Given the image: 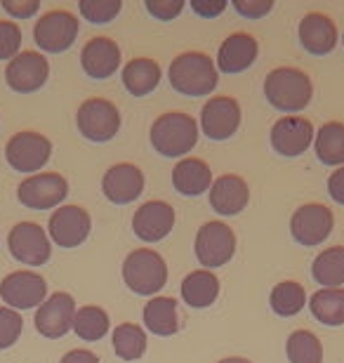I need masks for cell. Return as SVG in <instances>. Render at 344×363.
Returning a JSON list of instances; mask_svg holds the SVG:
<instances>
[{
    "mask_svg": "<svg viewBox=\"0 0 344 363\" xmlns=\"http://www.w3.org/2000/svg\"><path fill=\"white\" fill-rule=\"evenodd\" d=\"M151 147L165 158H187L199 144V123L182 111L160 113L151 125Z\"/></svg>",
    "mask_w": 344,
    "mask_h": 363,
    "instance_id": "obj_1",
    "label": "cell"
},
{
    "mask_svg": "<svg viewBox=\"0 0 344 363\" xmlns=\"http://www.w3.org/2000/svg\"><path fill=\"white\" fill-rule=\"evenodd\" d=\"M167 81L172 90L184 97H208L219 83V71L215 62L203 52H182L174 57L167 69Z\"/></svg>",
    "mask_w": 344,
    "mask_h": 363,
    "instance_id": "obj_2",
    "label": "cell"
},
{
    "mask_svg": "<svg viewBox=\"0 0 344 363\" xmlns=\"http://www.w3.org/2000/svg\"><path fill=\"white\" fill-rule=\"evenodd\" d=\"M265 97L276 111L297 113L309 106L314 97V83L302 69L278 67L265 78Z\"/></svg>",
    "mask_w": 344,
    "mask_h": 363,
    "instance_id": "obj_3",
    "label": "cell"
},
{
    "mask_svg": "<svg viewBox=\"0 0 344 363\" xmlns=\"http://www.w3.org/2000/svg\"><path fill=\"white\" fill-rule=\"evenodd\" d=\"M123 281L135 295L156 297L167 283L165 259L151 248H137L123 262Z\"/></svg>",
    "mask_w": 344,
    "mask_h": 363,
    "instance_id": "obj_4",
    "label": "cell"
},
{
    "mask_svg": "<svg viewBox=\"0 0 344 363\" xmlns=\"http://www.w3.org/2000/svg\"><path fill=\"white\" fill-rule=\"evenodd\" d=\"M78 133L87 142L104 144L111 142L121 130V111L113 101L104 97H90L78 106L76 111Z\"/></svg>",
    "mask_w": 344,
    "mask_h": 363,
    "instance_id": "obj_5",
    "label": "cell"
},
{
    "mask_svg": "<svg viewBox=\"0 0 344 363\" xmlns=\"http://www.w3.org/2000/svg\"><path fill=\"white\" fill-rule=\"evenodd\" d=\"M52 156V142L40 133H17L5 144V161L12 170L24 172V175H38Z\"/></svg>",
    "mask_w": 344,
    "mask_h": 363,
    "instance_id": "obj_6",
    "label": "cell"
},
{
    "mask_svg": "<svg viewBox=\"0 0 344 363\" xmlns=\"http://www.w3.org/2000/svg\"><path fill=\"white\" fill-rule=\"evenodd\" d=\"M80 31V21L69 10H50L35 21L33 26V40L43 52L60 55L76 43Z\"/></svg>",
    "mask_w": 344,
    "mask_h": 363,
    "instance_id": "obj_7",
    "label": "cell"
},
{
    "mask_svg": "<svg viewBox=\"0 0 344 363\" xmlns=\"http://www.w3.org/2000/svg\"><path fill=\"white\" fill-rule=\"evenodd\" d=\"M194 252L201 267H206L208 272L224 267L233 257V252H236V234H233L229 224L219 220L206 222L199 229V234H196Z\"/></svg>",
    "mask_w": 344,
    "mask_h": 363,
    "instance_id": "obj_8",
    "label": "cell"
},
{
    "mask_svg": "<svg viewBox=\"0 0 344 363\" xmlns=\"http://www.w3.org/2000/svg\"><path fill=\"white\" fill-rule=\"evenodd\" d=\"M7 248L19 264L26 267H43L52 257V243H50L48 231L35 222L14 224L7 236Z\"/></svg>",
    "mask_w": 344,
    "mask_h": 363,
    "instance_id": "obj_9",
    "label": "cell"
},
{
    "mask_svg": "<svg viewBox=\"0 0 344 363\" xmlns=\"http://www.w3.org/2000/svg\"><path fill=\"white\" fill-rule=\"evenodd\" d=\"M69 196V182L60 172H38L17 186V199L28 210H55Z\"/></svg>",
    "mask_w": 344,
    "mask_h": 363,
    "instance_id": "obj_10",
    "label": "cell"
},
{
    "mask_svg": "<svg viewBox=\"0 0 344 363\" xmlns=\"http://www.w3.org/2000/svg\"><path fill=\"white\" fill-rule=\"evenodd\" d=\"M335 215L323 203H304L290 217V234L295 243L304 248H316L333 234Z\"/></svg>",
    "mask_w": 344,
    "mask_h": 363,
    "instance_id": "obj_11",
    "label": "cell"
},
{
    "mask_svg": "<svg viewBox=\"0 0 344 363\" xmlns=\"http://www.w3.org/2000/svg\"><path fill=\"white\" fill-rule=\"evenodd\" d=\"M243 113H240V104L229 94H219V97H210L201 108V130L203 135L212 142H226L238 133Z\"/></svg>",
    "mask_w": 344,
    "mask_h": 363,
    "instance_id": "obj_12",
    "label": "cell"
},
{
    "mask_svg": "<svg viewBox=\"0 0 344 363\" xmlns=\"http://www.w3.org/2000/svg\"><path fill=\"white\" fill-rule=\"evenodd\" d=\"M0 297L10 309H38L48 300V283L40 274L19 269L0 281Z\"/></svg>",
    "mask_w": 344,
    "mask_h": 363,
    "instance_id": "obj_13",
    "label": "cell"
},
{
    "mask_svg": "<svg viewBox=\"0 0 344 363\" xmlns=\"http://www.w3.org/2000/svg\"><path fill=\"white\" fill-rule=\"evenodd\" d=\"M92 217L80 206H60L50 215L48 236L60 248H78L90 238Z\"/></svg>",
    "mask_w": 344,
    "mask_h": 363,
    "instance_id": "obj_14",
    "label": "cell"
},
{
    "mask_svg": "<svg viewBox=\"0 0 344 363\" xmlns=\"http://www.w3.org/2000/svg\"><path fill=\"white\" fill-rule=\"evenodd\" d=\"M76 300L71 293L57 290V293L48 295V300L35 309L33 323L35 330L48 340H60L73 330V318H76Z\"/></svg>",
    "mask_w": 344,
    "mask_h": 363,
    "instance_id": "obj_15",
    "label": "cell"
},
{
    "mask_svg": "<svg viewBox=\"0 0 344 363\" xmlns=\"http://www.w3.org/2000/svg\"><path fill=\"white\" fill-rule=\"evenodd\" d=\"M50 78V64L45 55L33 52V50H24L14 57L12 62H7L5 69V83L7 88L19 92V94H31L38 92Z\"/></svg>",
    "mask_w": 344,
    "mask_h": 363,
    "instance_id": "obj_16",
    "label": "cell"
},
{
    "mask_svg": "<svg viewBox=\"0 0 344 363\" xmlns=\"http://www.w3.org/2000/svg\"><path fill=\"white\" fill-rule=\"evenodd\" d=\"M316 130H314L311 121L304 116H283L278 118L272 128V149L283 158H297L302 156L306 149L314 144Z\"/></svg>",
    "mask_w": 344,
    "mask_h": 363,
    "instance_id": "obj_17",
    "label": "cell"
},
{
    "mask_svg": "<svg viewBox=\"0 0 344 363\" xmlns=\"http://www.w3.org/2000/svg\"><path fill=\"white\" fill-rule=\"evenodd\" d=\"M174 208L165 201H146L135 210L133 231L139 241L158 243L174 229Z\"/></svg>",
    "mask_w": 344,
    "mask_h": 363,
    "instance_id": "obj_18",
    "label": "cell"
},
{
    "mask_svg": "<svg viewBox=\"0 0 344 363\" xmlns=\"http://www.w3.org/2000/svg\"><path fill=\"white\" fill-rule=\"evenodd\" d=\"M144 191V172L135 163H116L101 177V194L113 206H128Z\"/></svg>",
    "mask_w": 344,
    "mask_h": 363,
    "instance_id": "obj_19",
    "label": "cell"
},
{
    "mask_svg": "<svg viewBox=\"0 0 344 363\" xmlns=\"http://www.w3.org/2000/svg\"><path fill=\"white\" fill-rule=\"evenodd\" d=\"M80 67H83L85 76L94 78V81H106V78H111L121 67L118 43L106 38V35L90 38L83 45V50H80Z\"/></svg>",
    "mask_w": 344,
    "mask_h": 363,
    "instance_id": "obj_20",
    "label": "cell"
},
{
    "mask_svg": "<svg viewBox=\"0 0 344 363\" xmlns=\"http://www.w3.org/2000/svg\"><path fill=\"white\" fill-rule=\"evenodd\" d=\"M297 35H299V45L309 55H316V57L331 55L333 50L338 48V40H340V31H338V26H335V21L323 12L304 14L297 26Z\"/></svg>",
    "mask_w": 344,
    "mask_h": 363,
    "instance_id": "obj_21",
    "label": "cell"
},
{
    "mask_svg": "<svg viewBox=\"0 0 344 363\" xmlns=\"http://www.w3.org/2000/svg\"><path fill=\"white\" fill-rule=\"evenodd\" d=\"M257 55H260V43L253 38L250 33H231L226 35L222 40V45L217 50V60H215V67L217 71L222 74H243L257 62Z\"/></svg>",
    "mask_w": 344,
    "mask_h": 363,
    "instance_id": "obj_22",
    "label": "cell"
},
{
    "mask_svg": "<svg viewBox=\"0 0 344 363\" xmlns=\"http://www.w3.org/2000/svg\"><path fill=\"white\" fill-rule=\"evenodd\" d=\"M210 208L217 215L233 217L238 213H243L250 203V189L248 182L238 175H222L212 182L210 186Z\"/></svg>",
    "mask_w": 344,
    "mask_h": 363,
    "instance_id": "obj_23",
    "label": "cell"
},
{
    "mask_svg": "<svg viewBox=\"0 0 344 363\" xmlns=\"http://www.w3.org/2000/svg\"><path fill=\"white\" fill-rule=\"evenodd\" d=\"M212 170L201 158H182L172 170V186L179 196H203L212 186Z\"/></svg>",
    "mask_w": 344,
    "mask_h": 363,
    "instance_id": "obj_24",
    "label": "cell"
},
{
    "mask_svg": "<svg viewBox=\"0 0 344 363\" xmlns=\"http://www.w3.org/2000/svg\"><path fill=\"white\" fill-rule=\"evenodd\" d=\"M121 78H123V88L133 94V97H146V94H151L158 88L163 71H160V64L156 60L137 57V60H130L123 67Z\"/></svg>",
    "mask_w": 344,
    "mask_h": 363,
    "instance_id": "obj_25",
    "label": "cell"
},
{
    "mask_svg": "<svg viewBox=\"0 0 344 363\" xmlns=\"http://www.w3.org/2000/svg\"><path fill=\"white\" fill-rule=\"evenodd\" d=\"M179 290H182V300L192 309H208L219 297V279L215 276V272L196 269L184 276Z\"/></svg>",
    "mask_w": 344,
    "mask_h": 363,
    "instance_id": "obj_26",
    "label": "cell"
},
{
    "mask_svg": "<svg viewBox=\"0 0 344 363\" xmlns=\"http://www.w3.org/2000/svg\"><path fill=\"white\" fill-rule=\"evenodd\" d=\"M144 323L146 330L153 333L158 337H170L179 330V314H177V302L172 297L156 295L144 304Z\"/></svg>",
    "mask_w": 344,
    "mask_h": 363,
    "instance_id": "obj_27",
    "label": "cell"
},
{
    "mask_svg": "<svg viewBox=\"0 0 344 363\" xmlns=\"http://www.w3.org/2000/svg\"><path fill=\"white\" fill-rule=\"evenodd\" d=\"M314 151L323 165L331 168H342L344 165V123L331 121L318 128L314 137Z\"/></svg>",
    "mask_w": 344,
    "mask_h": 363,
    "instance_id": "obj_28",
    "label": "cell"
},
{
    "mask_svg": "<svg viewBox=\"0 0 344 363\" xmlns=\"http://www.w3.org/2000/svg\"><path fill=\"white\" fill-rule=\"evenodd\" d=\"M314 318L323 325H344V288H321L309 297Z\"/></svg>",
    "mask_w": 344,
    "mask_h": 363,
    "instance_id": "obj_29",
    "label": "cell"
},
{
    "mask_svg": "<svg viewBox=\"0 0 344 363\" xmlns=\"http://www.w3.org/2000/svg\"><path fill=\"white\" fill-rule=\"evenodd\" d=\"M311 276L323 288L344 286V245H333L318 252L311 264Z\"/></svg>",
    "mask_w": 344,
    "mask_h": 363,
    "instance_id": "obj_30",
    "label": "cell"
},
{
    "mask_svg": "<svg viewBox=\"0 0 344 363\" xmlns=\"http://www.w3.org/2000/svg\"><path fill=\"white\" fill-rule=\"evenodd\" d=\"M304 304H309V297H306V290L302 283L297 281H281L272 288V295H269V307L276 316L290 318L299 314L304 309Z\"/></svg>",
    "mask_w": 344,
    "mask_h": 363,
    "instance_id": "obj_31",
    "label": "cell"
},
{
    "mask_svg": "<svg viewBox=\"0 0 344 363\" xmlns=\"http://www.w3.org/2000/svg\"><path fill=\"white\" fill-rule=\"evenodd\" d=\"M111 345L116 357L123 361H139L146 354V347H149V340H146V333L142 325L137 323H121L116 325L113 335H111Z\"/></svg>",
    "mask_w": 344,
    "mask_h": 363,
    "instance_id": "obj_32",
    "label": "cell"
},
{
    "mask_svg": "<svg viewBox=\"0 0 344 363\" xmlns=\"http://www.w3.org/2000/svg\"><path fill=\"white\" fill-rule=\"evenodd\" d=\"M111 328V321H109V314L97 304H85L76 311V318H73V333L85 340V342H97L101 340Z\"/></svg>",
    "mask_w": 344,
    "mask_h": 363,
    "instance_id": "obj_33",
    "label": "cell"
},
{
    "mask_svg": "<svg viewBox=\"0 0 344 363\" xmlns=\"http://www.w3.org/2000/svg\"><path fill=\"white\" fill-rule=\"evenodd\" d=\"M285 354L290 363H323V345L311 330H295L290 333L285 342Z\"/></svg>",
    "mask_w": 344,
    "mask_h": 363,
    "instance_id": "obj_34",
    "label": "cell"
},
{
    "mask_svg": "<svg viewBox=\"0 0 344 363\" xmlns=\"http://www.w3.org/2000/svg\"><path fill=\"white\" fill-rule=\"evenodd\" d=\"M78 10L80 17L90 24H109L121 14L123 3L121 0H80Z\"/></svg>",
    "mask_w": 344,
    "mask_h": 363,
    "instance_id": "obj_35",
    "label": "cell"
},
{
    "mask_svg": "<svg viewBox=\"0 0 344 363\" xmlns=\"http://www.w3.org/2000/svg\"><path fill=\"white\" fill-rule=\"evenodd\" d=\"M21 330H24V321H21L19 311L10 307H0V352L17 345Z\"/></svg>",
    "mask_w": 344,
    "mask_h": 363,
    "instance_id": "obj_36",
    "label": "cell"
},
{
    "mask_svg": "<svg viewBox=\"0 0 344 363\" xmlns=\"http://www.w3.org/2000/svg\"><path fill=\"white\" fill-rule=\"evenodd\" d=\"M21 50V28L17 21L0 19V62H12Z\"/></svg>",
    "mask_w": 344,
    "mask_h": 363,
    "instance_id": "obj_37",
    "label": "cell"
},
{
    "mask_svg": "<svg viewBox=\"0 0 344 363\" xmlns=\"http://www.w3.org/2000/svg\"><path fill=\"white\" fill-rule=\"evenodd\" d=\"M146 12L158 21H172L184 12V0H146Z\"/></svg>",
    "mask_w": 344,
    "mask_h": 363,
    "instance_id": "obj_38",
    "label": "cell"
},
{
    "mask_svg": "<svg viewBox=\"0 0 344 363\" xmlns=\"http://www.w3.org/2000/svg\"><path fill=\"white\" fill-rule=\"evenodd\" d=\"M231 5L245 19H262L274 10L272 0H231Z\"/></svg>",
    "mask_w": 344,
    "mask_h": 363,
    "instance_id": "obj_39",
    "label": "cell"
},
{
    "mask_svg": "<svg viewBox=\"0 0 344 363\" xmlns=\"http://www.w3.org/2000/svg\"><path fill=\"white\" fill-rule=\"evenodd\" d=\"M0 5L12 19H31L40 10L38 0H3Z\"/></svg>",
    "mask_w": 344,
    "mask_h": 363,
    "instance_id": "obj_40",
    "label": "cell"
},
{
    "mask_svg": "<svg viewBox=\"0 0 344 363\" xmlns=\"http://www.w3.org/2000/svg\"><path fill=\"white\" fill-rule=\"evenodd\" d=\"M192 10L203 19H215L226 10V0H192Z\"/></svg>",
    "mask_w": 344,
    "mask_h": 363,
    "instance_id": "obj_41",
    "label": "cell"
},
{
    "mask_svg": "<svg viewBox=\"0 0 344 363\" xmlns=\"http://www.w3.org/2000/svg\"><path fill=\"white\" fill-rule=\"evenodd\" d=\"M328 194H331V199L338 206H344V165L331 172V177H328Z\"/></svg>",
    "mask_w": 344,
    "mask_h": 363,
    "instance_id": "obj_42",
    "label": "cell"
},
{
    "mask_svg": "<svg viewBox=\"0 0 344 363\" xmlns=\"http://www.w3.org/2000/svg\"><path fill=\"white\" fill-rule=\"evenodd\" d=\"M60 363H99V359L90 350H71L64 354Z\"/></svg>",
    "mask_w": 344,
    "mask_h": 363,
    "instance_id": "obj_43",
    "label": "cell"
},
{
    "mask_svg": "<svg viewBox=\"0 0 344 363\" xmlns=\"http://www.w3.org/2000/svg\"><path fill=\"white\" fill-rule=\"evenodd\" d=\"M217 363H253V361H248L243 357H229V359H222V361H217Z\"/></svg>",
    "mask_w": 344,
    "mask_h": 363,
    "instance_id": "obj_44",
    "label": "cell"
},
{
    "mask_svg": "<svg viewBox=\"0 0 344 363\" xmlns=\"http://www.w3.org/2000/svg\"><path fill=\"white\" fill-rule=\"evenodd\" d=\"M342 45H344V31H342Z\"/></svg>",
    "mask_w": 344,
    "mask_h": 363,
    "instance_id": "obj_45",
    "label": "cell"
}]
</instances>
